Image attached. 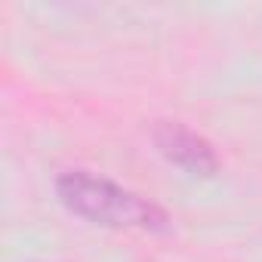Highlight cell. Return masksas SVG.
Masks as SVG:
<instances>
[{
    "label": "cell",
    "mask_w": 262,
    "mask_h": 262,
    "mask_svg": "<svg viewBox=\"0 0 262 262\" xmlns=\"http://www.w3.org/2000/svg\"><path fill=\"white\" fill-rule=\"evenodd\" d=\"M59 201L74 213L105 228H133V231H170V216L151 198L129 191L90 170H68L56 179Z\"/></svg>",
    "instance_id": "cell-1"
},
{
    "label": "cell",
    "mask_w": 262,
    "mask_h": 262,
    "mask_svg": "<svg viewBox=\"0 0 262 262\" xmlns=\"http://www.w3.org/2000/svg\"><path fill=\"white\" fill-rule=\"evenodd\" d=\"M155 142L170 164L182 167L191 176H213L219 170V155L210 145V139H204L179 120H161L155 129Z\"/></svg>",
    "instance_id": "cell-2"
}]
</instances>
